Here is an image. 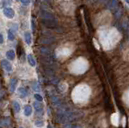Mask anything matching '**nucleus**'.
<instances>
[{"mask_svg": "<svg viewBox=\"0 0 129 128\" xmlns=\"http://www.w3.org/2000/svg\"><path fill=\"white\" fill-rule=\"evenodd\" d=\"M7 37H8L10 40H14L15 39V33L11 29L8 30V32H7Z\"/></svg>", "mask_w": 129, "mask_h": 128, "instance_id": "19", "label": "nucleus"}, {"mask_svg": "<svg viewBox=\"0 0 129 128\" xmlns=\"http://www.w3.org/2000/svg\"><path fill=\"white\" fill-rule=\"evenodd\" d=\"M28 61L31 66H35L36 65V60L32 54H28Z\"/></svg>", "mask_w": 129, "mask_h": 128, "instance_id": "12", "label": "nucleus"}, {"mask_svg": "<svg viewBox=\"0 0 129 128\" xmlns=\"http://www.w3.org/2000/svg\"><path fill=\"white\" fill-rule=\"evenodd\" d=\"M32 89L35 91H40V84L37 83V82H35L33 85H32Z\"/></svg>", "mask_w": 129, "mask_h": 128, "instance_id": "20", "label": "nucleus"}, {"mask_svg": "<svg viewBox=\"0 0 129 128\" xmlns=\"http://www.w3.org/2000/svg\"><path fill=\"white\" fill-rule=\"evenodd\" d=\"M32 108L31 106H29V105H28V106H26L25 108H24V114L25 116H30L32 114Z\"/></svg>", "mask_w": 129, "mask_h": 128, "instance_id": "15", "label": "nucleus"}, {"mask_svg": "<svg viewBox=\"0 0 129 128\" xmlns=\"http://www.w3.org/2000/svg\"><path fill=\"white\" fill-rule=\"evenodd\" d=\"M42 23L45 27L48 28H55L58 25V22L55 16L48 19H42Z\"/></svg>", "mask_w": 129, "mask_h": 128, "instance_id": "2", "label": "nucleus"}, {"mask_svg": "<svg viewBox=\"0 0 129 128\" xmlns=\"http://www.w3.org/2000/svg\"><path fill=\"white\" fill-rule=\"evenodd\" d=\"M47 128H53V127H52V126H50V125H48V127H47Z\"/></svg>", "mask_w": 129, "mask_h": 128, "instance_id": "30", "label": "nucleus"}, {"mask_svg": "<svg viewBox=\"0 0 129 128\" xmlns=\"http://www.w3.org/2000/svg\"><path fill=\"white\" fill-rule=\"evenodd\" d=\"M13 107H14L15 111H16V113H18V112H20V105L19 104L18 102H16V101H15V102H13Z\"/></svg>", "mask_w": 129, "mask_h": 128, "instance_id": "17", "label": "nucleus"}, {"mask_svg": "<svg viewBox=\"0 0 129 128\" xmlns=\"http://www.w3.org/2000/svg\"><path fill=\"white\" fill-rule=\"evenodd\" d=\"M6 56L7 57V59L10 60H13L16 58V53H15L14 50H9L6 53Z\"/></svg>", "mask_w": 129, "mask_h": 128, "instance_id": "11", "label": "nucleus"}, {"mask_svg": "<svg viewBox=\"0 0 129 128\" xmlns=\"http://www.w3.org/2000/svg\"><path fill=\"white\" fill-rule=\"evenodd\" d=\"M97 0H90V3H94V2H96Z\"/></svg>", "mask_w": 129, "mask_h": 128, "instance_id": "29", "label": "nucleus"}, {"mask_svg": "<svg viewBox=\"0 0 129 128\" xmlns=\"http://www.w3.org/2000/svg\"><path fill=\"white\" fill-rule=\"evenodd\" d=\"M33 106H34V108H35V110H36L37 113L43 114L44 108H43L42 103H40V102H35L33 103Z\"/></svg>", "mask_w": 129, "mask_h": 128, "instance_id": "8", "label": "nucleus"}, {"mask_svg": "<svg viewBox=\"0 0 129 128\" xmlns=\"http://www.w3.org/2000/svg\"><path fill=\"white\" fill-rule=\"evenodd\" d=\"M35 125L38 127H41L44 126V122H43V121H39V120H38V121H36Z\"/></svg>", "mask_w": 129, "mask_h": 128, "instance_id": "22", "label": "nucleus"}, {"mask_svg": "<svg viewBox=\"0 0 129 128\" xmlns=\"http://www.w3.org/2000/svg\"><path fill=\"white\" fill-rule=\"evenodd\" d=\"M0 90H1V84H0Z\"/></svg>", "mask_w": 129, "mask_h": 128, "instance_id": "32", "label": "nucleus"}, {"mask_svg": "<svg viewBox=\"0 0 129 128\" xmlns=\"http://www.w3.org/2000/svg\"><path fill=\"white\" fill-rule=\"evenodd\" d=\"M20 2H21L24 5L28 6V5L30 4V2H31V1H30V0H20Z\"/></svg>", "mask_w": 129, "mask_h": 128, "instance_id": "24", "label": "nucleus"}, {"mask_svg": "<svg viewBox=\"0 0 129 128\" xmlns=\"http://www.w3.org/2000/svg\"><path fill=\"white\" fill-rule=\"evenodd\" d=\"M0 128H1V127H0Z\"/></svg>", "mask_w": 129, "mask_h": 128, "instance_id": "34", "label": "nucleus"}, {"mask_svg": "<svg viewBox=\"0 0 129 128\" xmlns=\"http://www.w3.org/2000/svg\"><path fill=\"white\" fill-rule=\"evenodd\" d=\"M110 1V0H102V3H103V4H107V3Z\"/></svg>", "mask_w": 129, "mask_h": 128, "instance_id": "28", "label": "nucleus"}, {"mask_svg": "<svg viewBox=\"0 0 129 128\" xmlns=\"http://www.w3.org/2000/svg\"><path fill=\"white\" fill-rule=\"evenodd\" d=\"M34 97H35V98L36 99V101H38V102H42L43 101V98H42V96H41L40 94H36L35 95H34Z\"/></svg>", "mask_w": 129, "mask_h": 128, "instance_id": "21", "label": "nucleus"}, {"mask_svg": "<svg viewBox=\"0 0 129 128\" xmlns=\"http://www.w3.org/2000/svg\"><path fill=\"white\" fill-rule=\"evenodd\" d=\"M83 115V113L80 110H68L66 108H60L57 114L56 119L60 122H73L78 118H81Z\"/></svg>", "mask_w": 129, "mask_h": 128, "instance_id": "1", "label": "nucleus"}, {"mask_svg": "<svg viewBox=\"0 0 129 128\" xmlns=\"http://www.w3.org/2000/svg\"><path fill=\"white\" fill-rule=\"evenodd\" d=\"M56 41V38L52 36H42L38 40V43L41 44L48 45V44H52Z\"/></svg>", "mask_w": 129, "mask_h": 128, "instance_id": "3", "label": "nucleus"}, {"mask_svg": "<svg viewBox=\"0 0 129 128\" xmlns=\"http://www.w3.org/2000/svg\"><path fill=\"white\" fill-rule=\"evenodd\" d=\"M32 29L33 32H35L36 30V25H35V21H34V19H32Z\"/></svg>", "mask_w": 129, "mask_h": 128, "instance_id": "25", "label": "nucleus"}, {"mask_svg": "<svg viewBox=\"0 0 129 128\" xmlns=\"http://www.w3.org/2000/svg\"><path fill=\"white\" fill-rule=\"evenodd\" d=\"M3 35L0 33V44H3Z\"/></svg>", "mask_w": 129, "mask_h": 128, "instance_id": "27", "label": "nucleus"}, {"mask_svg": "<svg viewBox=\"0 0 129 128\" xmlns=\"http://www.w3.org/2000/svg\"><path fill=\"white\" fill-rule=\"evenodd\" d=\"M3 14L8 19H12L15 16V11L11 7H6L3 9Z\"/></svg>", "mask_w": 129, "mask_h": 128, "instance_id": "6", "label": "nucleus"}, {"mask_svg": "<svg viewBox=\"0 0 129 128\" xmlns=\"http://www.w3.org/2000/svg\"><path fill=\"white\" fill-rule=\"evenodd\" d=\"M107 8L110 11H115L119 7V0H110L107 3Z\"/></svg>", "mask_w": 129, "mask_h": 128, "instance_id": "5", "label": "nucleus"}, {"mask_svg": "<svg viewBox=\"0 0 129 128\" xmlns=\"http://www.w3.org/2000/svg\"><path fill=\"white\" fill-rule=\"evenodd\" d=\"M18 83V81L16 78H12L11 80V82H10V91L11 93H14L15 90L16 89V85Z\"/></svg>", "mask_w": 129, "mask_h": 128, "instance_id": "9", "label": "nucleus"}, {"mask_svg": "<svg viewBox=\"0 0 129 128\" xmlns=\"http://www.w3.org/2000/svg\"><path fill=\"white\" fill-rule=\"evenodd\" d=\"M20 128H24V127H20Z\"/></svg>", "mask_w": 129, "mask_h": 128, "instance_id": "33", "label": "nucleus"}, {"mask_svg": "<svg viewBox=\"0 0 129 128\" xmlns=\"http://www.w3.org/2000/svg\"><path fill=\"white\" fill-rule=\"evenodd\" d=\"M4 95H5V92L4 91H0V102H1V101L3 100Z\"/></svg>", "mask_w": 129, "mask_h": 128, "instance_id": "26", "label": "nucleus"}, {"mask_svg": "<svg viewBox=\"0 0 129 128\" xmlns=\"http://www.w3.org/2000/svg\"><path fill=\"white\" fill-rule=\"evenodd\" d=\"M24 40L28 45H31L32 44V35L30 32H26L24 33Z\"/></svg>", "mask_w": 129, "mask_h": 128, "instance_id": "10", "label": "nucleus"}, {"mask_svg": "<svg viewBox=\"0 0 129 128\" xmlns=\"http://www.w3.org/2000/svg\"><path fill=\"white\" fill-rule=\"evenodd\" d=\"M19 94H20V96L21 97V98H25L26 96H27L28 94V91L27 90H26L25 88L24 87H20V89H19Z\"/></svg>", "mask_w": 129, "mask_h": 128, "instance_id": "13", "label": "nucleus"}, {"mask_svg": "<svg viewBox=\"0 0 129 128\" xmlns=\"http://www.w3.org/2000/svg\"><path fill=\"white\" fill-rule=\"evenodd\" d=\"M40 53L43 56L45 57H52V52L50 48H48L47 47H40L39 48Z\"/></svg>", "mask_w": 129, "mask_h": 128, "instance_id": "4", "label": "nucleus"}, {"mask_svg": "<svg viewBox=\"0 0 129 128\" xmlns=\"http://www.w3.org/2000/svg\"><path fill=\"white\" fill-rule=\"evenodd\" d=\"M52 102L54 105H56V106H59V105H60V100L59 99L58 97H56V96L52 97Z\"/></svg>", "mask_w": 129, "mask_h": 128, "instance_id": "16", "label": "nucleus"}, {"mask_svg": "<svg viewBox=\"0 0 129 128\" xmlns=\"http://www.w3.org/2000/svg\"><path fill=\"white\" fill-rule=\"evenodd\" d=\"M1 64H2V66L3 67V69H4L7 72L12 71V65H11V63L7 60H3L1 61Z\"/></svg>", "mask_w": 129, "mask_h": 128, "instance_id": "7", "label": "nucleus"}, {"mask_svg": "<svg viewBox=\"0 0 129 128\" xmlns=\"http://www.w3.org/2000/svg\"><path fill=\"white\" fill-rule=\"evenodd\" d=\"M11 125V121L9 118H3L0 121V126H9Z\"/></svg>", "mask_w": 129, "mask_h": 128, "instance_id": "14", "label": "nucleus"}, {"mask_svg": "<svg viewBox=\"0 0 129 128\" xmlns=\"http://www.w3.org/2000/svg\"><path fill=\"white\" fill-rule=\"evenodd\" d=\"M63 128H83V127L81 126L76 125V124H70V123H69V124H66V125L63 126Z\"/></svg>", "mask_w": 129, "mask_h": 128, "instance_id": "18", "label": "nucleus"}, {"mask_svg": "<svg viewBox=\"0 0 129 128\" xmlns=\"http://www.w3.org/2000/svg\"><path fill=\"white\" fill-rule=\"evenodd\" d=\"M123 30H125L126 32H127L128 30V24H127V20L125 21L123 24Z\"/></svg>", "mask_w": 129, "mask_h": 128, "instance_id": "23", "label": "nucleus"}, {"mask_svg": "<svg viewBox=\"0 0 129 128\" xmlns=\"http://www.w3.org/2000/svg\"><path fill=\"white\" fill-rule=\"evenodd\" d=\"M125 1H126V2H127V3H128V0H125Z\"/></svg>", "mask_w": 129, "mask_h": 128, "instance_id": "31", "label": "nucleus"}]
</instances>
